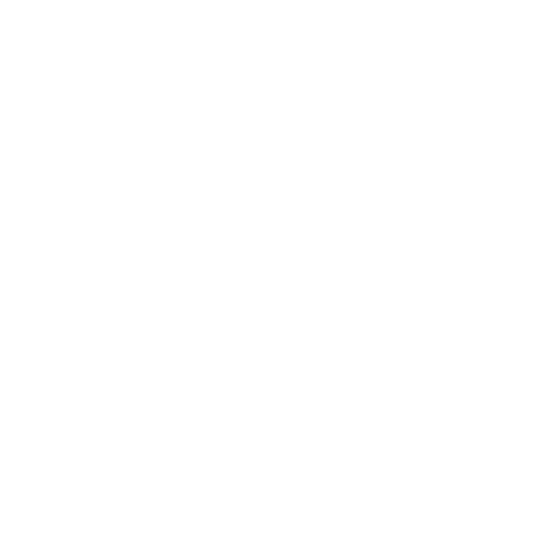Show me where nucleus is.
Segmentation results:
<instances>
[]
</instances>
